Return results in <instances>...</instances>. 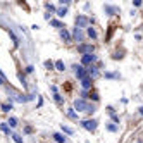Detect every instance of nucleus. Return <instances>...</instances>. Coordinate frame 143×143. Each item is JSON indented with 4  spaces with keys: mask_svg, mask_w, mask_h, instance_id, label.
Listing matches in <instances>:
<instances>
[{
    "mask_svg": "<svg viewBox=\"0 0 143 143\" xmlns=\"http://www.w3.org/2000/svg\"><path fill=\"white\" fill-rule=\"evenodd\" d=\"M74 109L78 110V112H88V114L95 112V107L90 105L85 98H78V100H74Z\"/></svg>",
    "mask_w": 143,
    "mask_h": 143,
    "instance_id": "f257e3e1",
    "label": "nucleus"
},
{
    "mask_svg": "<svg viewBox=\"0 0 143 143\" xmlns=\"http://www.w3.org/2000/svg\"><path fill=\"white\" fill-rule=\"evenodd\" d=\"M95 60H97V55H93V53L83 55V57H81V66H83V67H85V66H88V67H90V66H92Z\"/></svg>",
    "mask_w": 143,
    "mask_h": 143,
    "instance_id": "f03ea898",
    "label": "nucleus"
},
{
    "mask_svg": "<svg viewBox=\"0 0 143 143\" xmlns=\"http://www.w3.org/2000/svg\"><path fill=\"white\" fill-rule=\"evenodd\" d=\"M97 121L95 119H86V121H83V122H81V126L85 128V129H88V131H95V129H97Z\"/></svg>",
    "mask_w": 143,
    "mask_h": 143,
    "instance_id": "7ed1b4c3",
    "label": "nucleus"
},
{
    "mask_svg": "<svg viewBox=\"0 0 143 143\" xmlns=\"http://www.w3.org/2000/svg\"><path fill=\"white\" fill-rule=\"evenodd\" d=\"M88 24H90V19L86 16H78L76 17V28H88Z\"/></svg>",
    "mask_w": 143,
    "mask_h": 143,
    "instance_id": "20e7f679",
    "label": "nucleus"
},
{
    "mask_svg": "<svg viewBox=\"0 0 143 143\" xmlns=\"http://www.w3.org/2000/svg\"><path fill=\"white\" fill-rule=\"evenodd\" d=\"M76 78H78V79H85V78H88V71H86L85 67H83V66H76Z\"/></svg>",
    "mask_w": 143,
    "mask_h": 143,
    "instance_id": "39448f33",
    "label": "nucleus"
},
{
    "mask_svg": "<svg viewBox=\"0 0 143 143\" xmlns=\"http://www.w3.org/2000/svg\"><path fill=\"white\" fill-rule=\"evenodd\" d=\"M78 52L83 53V55H88V53H93V45H78Z\"/></svg>",
    "mask_w": 143,
    "mask_h": 143,
    "instance_id": "423d86ee",
    "label": "nucleus"
},
{
    "mask_svg": "<svg viewBox=\"0 0 143 143\" xmlns=\"http://www.w3.org/2000/svg\"><path fill=\"white\" fill-rule=\"evenodd\" d=\"M86 71H88V76H90L92 79H93V78H97V76H98V69L95 67V66H90V67L86 69Z\"/></svg>",
    "mask_w": 143,
    "mask_h": 143,
    "instance_id": "0eeeda50",
    "label": "nucleus"
},
{
    "mask_svg": "<svg viewBox=\"0 0 143 143\" xmlns=\"http://www.w3.org/2000/svg\"><path fill=\"white\" fill-rule=\"evenodd\" d=\"M60 38H62L64 41H71V34L67 33V29H66V28L60 29Z\"/></svg>",
    "mask_w": 143,
    "mask_h": 143,
    "instance_id": "6e6552de",
    "label": "nucleus"
},
{
    "mask_svg": "<svg viewBox=\"0 0 143 143\" xmlns=\"http://www.w3.org/2000/svg\"><path fill=\"white\" fill-rule=\"evenodd\" d=\"M73 36H74L78 41H83V36H85V34H83V31H81L79 28H74V34H73Z\"/></svg>",
    "mask_w": 143,
    "mask_h": 143,
    "instance_id": "1a4fd4ad",
    "label": "nucleus"
},
{
    "mask_svg": "<svg viewBox=\"0 0 143 143\" xmlns=\"http://www.w3.org/2000/svg\"><path fill=\"white\" fill-rule=\"evenodd\" d=\"M81 86L85 88V90H88V88H92V78L88 76V78H85V79L81 81Z\"/></svg>",
    "mask_w": 143,
    "mask_h": 143,
    "instance_id": "9d476101",
    "label": "nucleus"
},
{
    "mask_svg": "<svg viewBox=\"0 0 143 143\" xmlns=\"http://www.w3.org/2000/svg\"><path fill=\"white\" fill-rule=\"evenodd\" d=\"M53 140H55L57 143H66L67 141V138H64L60 133H55V135H53Z\"/></svg>",
    "mask_w": 143,
    "mask_h": 143,
    "instance_id": "9b49d317",
    "label": "nucleus"
},
{
    "mask_svg": "<svg viewBox=\"0 0 143 143\" xmlns=\"http://www.w3.org/2000/svg\"><path fill=\"white\" fill-rule=\"evenodd\" d=\"M103 9H105V12H107L109 16H112V14H115V12H117V7H112V5H105Z\"/></svg>",
    "mask_w": 143,
    "mask_h": 143,
    "instance_id": "f8f14e48",
    "label": "nucleus"
},
{
    "mask_svg": "<svg viewBox=\"0 0 143 143\" xmlns=\"http://www.w3.org/2000/svg\"><path fill=\"white\" fill-rule=\"evenodd\" d=\"M67 117H69V119H73V121H78V114L74 112V109H69L67 110Z\"/></svg>",
    "mask_w": 143,
    "mask_h": 143,
    "instance_id": "ddd939ff",
    "label": "nucleus"
},
{
    "mask_svg": "<svg viewBox=\"0 0 143 143\" xmlns=\"http://www.w3.org/2000/svg\"><path fill=\"white\" fill-rule=\"evenodd\" d=\"M14 100H16V102H19V103H24V102H28V100H29V97H24V95H17Z\"/></svg>",
    "mask_w": 143,
    "mask_h": 143,
    "instance_id": "4468645a",
    "label": "nucleus"
},
{
    "mask_svg": "<svg viewBox=\"0 0 143 143\" xmlns=\"http://www.w3.org/2000/svg\"><path fill=\"white\" fill-rule=\"evenodd\" d=\"M66 14H67V9H66V7H59L57 9V16L59 17H64Z\"/></svg>",
    "mask_w": 143,
    "mask_h": 143,
    "instance_id": "2eb2a0df",
    "label": "nucleus"
},
{
    "mask_svg": "<svg viewBox=\"0 0 143 143\" xmlns=\"http://www.w3.org/2000/svg\"><path fill=\"white\" fill-rule=\"evenodd\" d=\"M107 129L112 131V133H115V131H119V126H115L114 122H109V124H107Z\"/></svg>",
    "mask_w": 143,
    "mask_h": 143,
    "instance_id": "dca6fc26",
    "label": "nucleus"
},
{
    "mask_svg": "<svg viewBox=\"0 0 143 143\" xmlns=\"http://www.w3.org/2000/svg\"><path fill=\"white\" fill-rule=\"evenodd\" d=\"M62 131L66 133V135H74V129H73V128H69V126H64V124H62Z\"/></svg>",
    "mask_w": 143,
    "mask_h": 143,
    "instance_id": "f3484780",
    "label": "nucleus"
},
{
    "mask_svg": "<svg viewBox=\"0 0 143 143\" xmlns=\"http://www.w3.org/2000/svg\"><path fill=\"white\" fill-rule=\"evenodd\" d=\"M86 33H88V36H90V38H93V40L97 38V31H95L93 28H88V31H86Z\"/></svg>",
    "mask_w": 143,
    "mask_h": 143,
    "instance_id": "a211bd4d",
    "label": "nucleus"
},
{
    "mask_svg": "<svg viewBox=\"0 0 143 143\" xmlns=\"http://www.w3.org/2000/svg\"><path fill=\"white\" fill-rule=\"evenodd\" d=\"M55 69H57V71H64V69H66L62 60H57V62H55Z\"/></svg>",
    "mask_w": 143,
    "mask_h": 143,
    "instance_id": "6ab92c4d",
    "label": "nucleus"
},
{
    "mask_svg": "<svg viewBox=\"0 0 143 143\" xmlns=\"http://www.w3.org/2000/svg\"><path fill=\"white\" fill-rule=\"evenodd\" d=\"M0 129L5 133V135H11V129H9V126H7L5 122H2V124H0Z\"/></svg>",
    "mask_w": 143,
    "mask_h": 143,
    "instance_id": "aec40b11",
    "label": "nucleus"
},
{
    "mask_svg": "<svg viewBox=\"0 0 143 143\" xmlns=\"http://www.w3.org/2000/svg\"><path fill=\"white\" fill-rule=\"evenodd\" d=\"M9 126H11V128H16L17 126V119H16V117H11V119H9Z\"/></svg>",
    "mask_w": 143,
    "mask_h": 143,
    "instance_id": "412c9836",
    "label": "nucleus"
},
{
    "mask_svg": "<svg viewBox=\"0 0 143 143\" xmlns=\"http://www.w3.org/2000/svg\"><path fill=\"white\" fill-rule=\"evenodd\" d=\"M2 110H4V112H9V110H12V105L11 103H9V105H7V103H2Z\"/></svg>",
    "mask_w": 143,
    "mask_h": 143,
    "instance_id": "4be33fe9",
    "label": "nucleus"
},
{
    "mask_svg": "<svg viewBox=\"0 0 143 143\" xmlns=\"http://www.w3.org/2000/svg\"><path fill=\"white\" fill-rule=\"evenodd\" d=\"M5 83H7V78H5V74L0 71V85H5Z\"/></svg>",
    "mask_w": 143,
    "mask_h": 143,
    "instance_id": "5701e85b",
    "label": "nucleus"
},
{
    "mask_svg": "<svg viewBox=\"0 0 143 143\" xmlns=\"http://www.w3.org/2000/svg\"><path fill=\"white\" fill-rule=\"evenodd\" d=\"M45 67L47 69H53V67H55V64L52 62V60H45Z\"/></svg>",
    "mask_w": 143,
    "mask_h": 143,
    "instance_id": "b1692460",
    "label": "nucleus"
},
{
    "mask_svg": "<svg viewBox=\"0 0 143 143\" xmlns=\"http://www.w3.org/2000/svg\"><path fill=\"white\" fill-rule=\"evenodd\" d=\"M12 138H14V141H16V143H23V140H21L19 135H12Z\"/></svg>",
    "mask_w": 143,
    "mask_h": 143,
    "instance_id": "393cba45",
    "label": "nucleus"
},
{
    "mask_svg": "<svg viewBox=\"0 0 143 143\" xmlns=\"http://www.w3.org/2000/svg\"><path fill=\"white\" fill-rule=\"evenodd\" d=\"M53 97H55V102H57V103H62V97H60L59 93H55Z\"/></svg>",
    "mask_w": 143,
    "mask_h": 143,
    "instance_id": "a878e982",
    "label": "nucleus"
},
{
    "mask_svg": "<svg viewBox=\"0 0 143 143\" xmlns=\"http://www.w3.org/2000/svg\"><path fill=\"white\" fill-rule=\"evenodd\" d=\"M52 26H55V28H62V24L59 23V21H55V19L52 21Z\"/></svg>",
    "mask_w": 143,
    "mask_h": 143,
    "instance_id": "bb28decb",
    "label": "nucleus"
},
{
    "mask_svg": "<svg viewBox=\"0 0 143 143\" xmlns=\"http://www.w3.org/2000/svg\"><path fill=\"white\" fill-rule=\"evenodd\" d=\"M105 78H110V79H112V78H117V74H114V73H105Z\"/></svg>",
    "mask_w": 143,
    "mask_h": 143,
    "instance_id": "cd10ccee",
    "label": "nucleus"
},
{
    "mask_svg": "<svg viewBox=\"0 0 143 143\" xmlns=\"http://www.w3.org/2000/svg\"><path fill=\"white\" fill-rule=\"evenodd\" d=\"M47 9H48L50 12H57V11H55V7L52 5V4H47Z\"/></svg>",
    "mask_w": 143,
    "mask_h": 143,
    "instance_id": "c85d7f7f",
    "label": "nucleus"
},
{
    "mask_svg": "<svg viewBox=\"0 0 143 143\" xmlns=\"http://www.w3.org/2000/svg\"><path fill=\"white\" fill-rule=\"evenodd\" d=\"M19 79H21V83H23V86H26V79H24L23 74H19Z\"/></svg>",
    "mask_w": 143,
    "mask_h": 143,
    "instance_id": "c756f323",
    "label": "nucleus"
},
{
    "mask_svg": "<svg viewBox=\"0 0 143 143\" xmlns=\"http://www.w3.org/2000/svg\"><path fill=\"white\" fill-rule=\"evenodd\" d=\"M112 119H114V122H119V115H115V114H112Z\"/></svg>",
    "mask_w": 143,
    "mask_h": 143,
    "instance_id": "7c9ffc66",
    "label": "nucleus"
},
{
    "mask_svg": "<svg viewBox=\"0 0 143 143\" xmlns=\"http://www.w3.org/2000/svg\"><path fill=\"white\" fill-rule=\"evenodd\" d=\"M60 5H64V7L69 5V0H60Z\"/></svg>",
    "mask_w": 143,
    "mask_h": 143,
    "instance_id": "2f4dec72",
    "label": "nucleus"
},
{
    "mask_svg": "<svg viewBox=\"0 0 143 143\" xmlns=\"http://www.w3.org/2000/svg\"><path fill=\"white\" fill-rule=\"evenodd\" d=\"M33 69H34L33 66H28V67H26V73H33Z\"/></svg>",
    "mask_w": 143,
    "mask_h": 143,
    "instance_id": "473e14b6",
    "label": "nucleus"
},
{
    "mask_svg": "<svg viewBox=\"0 0 143 143\" xmlns=\"http://www.w3.org/2000/svg\"><path fill=\"white\" fill-rule=\"evenodd\" d=\"M140 114H141V115H143V107H141V109H140Z\"/></svg>",
    "mask_w": 143,
    "mask_h": 143,
    "instance_id": "72a5a7b5",
    "label": "nucleus"
}]
</instances>
